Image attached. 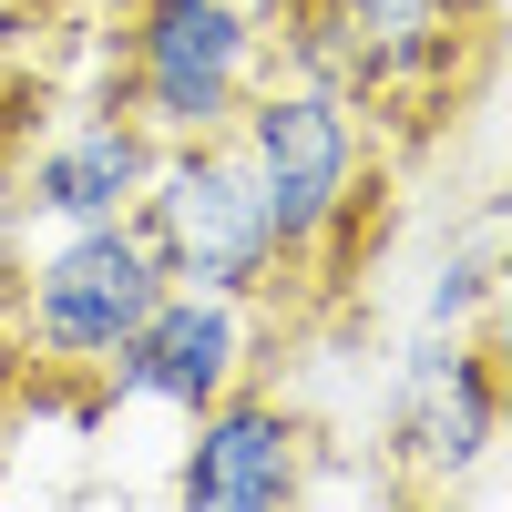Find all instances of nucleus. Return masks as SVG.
Listing matches in <instances>:
<instances>
[{"label": "nucleus", "mask_w": 512, "mask_h": 512, "mask_svg": "<svg viewBox=\"0 0 512 512\" xmlns=\"http://www.w3.org/2000/svg\"><path fill=\"white\" fill-rule=\"evenodd\" d=\"M256 82H267V21L246 0H134V31H123V113L154 144L226 134Z\"/></svg>", "instance_id": "obj_3"}, {"label": "nucleus", "mask_w": 512, "mask_h": 512, "mask_svg": "<svg viewBox=\"0 0 512 512\" xmlns=\"http://www.w3.org/2000/svg\"><path fill=\"white\" fill-rule=\"evenodd\" d=\"M390 461H410L420 482H461V472H492L502 451V379L492 349L461 328H431L420 349L390 369Z\"/></svg>", "instance_id": "obj_6"}, {"label": "nucleus", "mask_w": 512, "mask_h": 512, "mask_svg": "<svg viewBox=\"0 0 512 512\" xmlns=\"http://www.w3.org/2000/svg\"><path fill=\"white\" fill-rule=\"evenodd\" d=\"M472 308H492V256H482V246L451 256V267H431V297H420V318H431V328H461Z\"/></svg>", "instance_id": "obj_10"}, {"label": "nucleus", "mask_w": 512, "mask_h": 512, "mask_svg": "<svg viewBox=\"0 0 512 512\" xmlns=\"http://www.w3.org/2000/svg\"><path fill=\"white\" fill-rule=\"evenodd\" d=\"M164 297V256L134 216H93V226H52L21 277H11V328L41 369L93 379L123 338L144 328V308Z\"/></svg>", "instance_id": "obj_2"}, {"label": "nucleus", "mask_w": 512, "mask_h": 512, "mask_svg": "<svg viewBox=\"0 0 512 512\" xmlns=\"http://www.w3.org/2000/svg\"><path fill=\"white\" fill-rule=\"evenodd\" d=\"M318 31H349L338 52L308 62L338 93H410V82H431L441 52H451V0H328Z\"/></svg>", "instance_id": "obj_9"}, {"label": "nucleus", "mask_w": 512, "mask_h": 512, "mask_svg": "<svg viewBox=\"0 0 512 512\" xmlns=\"http://www.w3.org/2000/svg\"><path fill=\"white\" fill-rule=\"evenodd\" d=\"M134 226H144L154 256H164V287H216V297H246V308H256V297L287 277L236 134L164 144L154 175H144V195H134Z\"/></svg>", "instance_id": "obj_4"}, {"label": "nucleus", "mask_w": 512, "mask_h": 512, "mask_svg": "<svg viewBox=\"0 0 512 512\" xmlns=\"http://www.w3.org/2000/svg\"><path fill=\"white\" fill-rule=\"evenodd\" d=\"M226 134H236L246 175H256L277 267H318V256H338V236H349L359 205H369V113H359V93H338L328 72L256 82Z\"/></svg>", "instance_id": "obj_1"}, {"label": "nucleus", "mask_w": 512, "mask_h": 512, "mask_svg": "<svg viewBox=\"0 0 512 512\" xmlns=\"http://www.w3.org/2000/svg\"><path fill=\"white\" fill-rule=\"evenodd\" d=\"M256 369V318L246 297H216V287H164L144 328L93 369L113 410H164V420H195L205 400H226L236 379Z\"/></svg>", "instance_id": "obj_5"}, {"label": "nucleus", "mask_w": 512, "mask_h": 512, "mask_svg": "<svg viewBox=\"0 0 512 512\" xmlns=\"http://www.w3.org/2000/svg\"><path fill=\"white\" fill-rule=\"evenodd\" d=\"M175 502L195 512H287V502H308V420H297L287 400L267 390H236L226 400H205L195 420H175Z\"/></svg>", "instance_id": "obj_7"}, {"label": "nucleus", "mask_w": 512, "mask_h": 512, "mask_svg": "<svg viewBox=\"0 0 512 512\" xmlns=\"http://www.w3.org/2000/svg\"><path fill=\"white\" fill-rule=\"evenodd\" d=\"M154 134L123 103H93V113H72L62 134H41L21 154V175H11V216L21 236H52V226H93V216H134V195L154 175Z\"/></svg>", "instance_id": "obj_8"}]
</instances>
